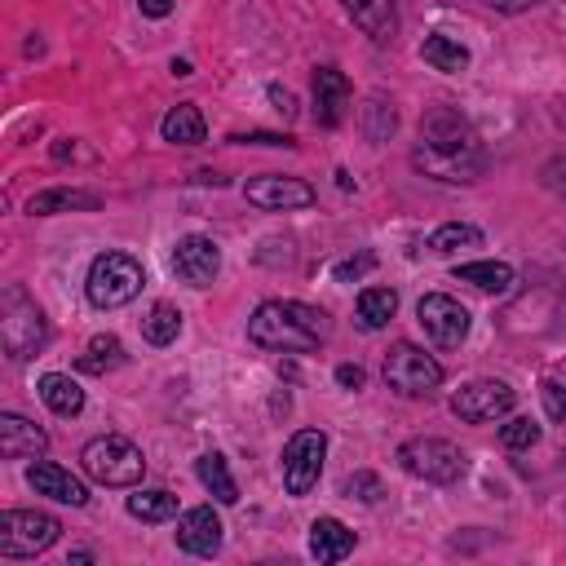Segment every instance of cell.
Listing matches in <instances>:
<instances>
[{
    "label": "cell",
    "instance_id": "16",
    "mask_svg": "<svg viewBox=\"0 0 566 566\" xmlns=\"http://www.w3.org/2000/svg\"><path fill=\"white\" fill-rule=\"evenodd\" d=\"M49 451V433L18 411H0V455L4 460H35Z\"/></svg>",
    "mask_w": 566,
    "mask_h": 566
},
{
    "label": "cell",
    "instance_id": "21",
    "mask_svg": "<svg viewBox=\"0 0 566 566\" xmlns=\"http://www.w3.org/2000/svg\"><path fill=\"white\" fill-rule=\"evenodd\" d=\"M97 203H102V195H93V190L53 186V190L31 195V199H27V212H31V217H53V212H88V208H97Z\"/></svg>",
    "mask_w": 566,
    "mask_h": 566
},
{
    "label": "cell",
    "instance_id": "9",
    "mask_svg": "<svg viewBox=\"0 0 566 566\" xmlns=\"http://www.w3.org/2000/svg\"><path fill=\"white\" fill-rule=\"evenodd\" d=\"M416 318H420L424 336H429L438 349H460L464 336H469V323H473L469 310H464L455 296H447V292H429V296H420Z\"/></svg>",
    "mask_w": 566,
    "mask_h": 566
},
{
    "label": "cell",
    "instance_id": "1",
    "mask_svg": "<svg viewBox=\"0 0 566 566\" xmlns=\"http://www.w3.org/2000/svg\"><path fill=\"white\" fill-rule=\"evenodd\" d=\"M248 340L274 354H310L327 340V314L305 301H261L248 318Z\"/></svg>",
    "mask_w": 566,
    "mask_h": 566
},
{
    "label": "cell",
    "instance_id": "25",
    "mask_svg": "<svg viewBox=\"0 0 566 566\" xmlns=\"http://www.w3.org/2000/svg\"><path fill=\"white\" fill-rule=\"evenodd\" d=\"M195 478L203 482V491H208L217 504H234V500H239V486H234V478H230L226 455H217V451L199 455V460H195Z\"/></svg>",
    "mask_w": 566,
    "mask_h": 566
},
{
    "label": "cell",
    "instance_id": "8",
    "mask_svg": "<svg viewBox=\"0 0 566 566\" xmlns=\"http://www.w3.org/2000/svg\"><path fill=\"white\" fill-rule=\"evenodd\" d=\"M323 455H327V438L323 429H296L283 447V486L287 495H310L323 478Z\"/></svg>",
    "mask_w": 566,
    "mask_h": 566
},
{
    "label": "cell",
    "instance_id": "12",
    "mask_svg": "<svg viewBox=\"0 0 566 566\" xmlns=\"http://www.w3.org/2000/svg\"><path fill=\"white\" fill-rule=\"evenodd\" d=\"M248 203L265 208V212H296V208H310L314 203V186L301 181V177H283V172H265V177H252L243 186Z\"/></svg>",
    "mask_w": 566,
    "mask_h": 566
},
{
    "label": "cell",
    "instance_id": "14",
    "mask_svg": "<svg viewBox=\"0 0 566 566\" xmlns=\"http://www.w3.org/2000/svg\"><path fill=\"white\" fill-rule=\"evenodd\" d=\"M221 517L212 513V504H195L177 517V548L190 557H212L221 553Z\"/></svg>",
    "mask_w": 566,
    "mask_h": 566
},
{
    "label": "cell",
    "instance_id": "6",
    "mask_svg": "<svg viewBox=\"0 0 566 566\" xmlns=\"http://www.w3.org/2000/svg\"><path fill=\"white\" fill-rule=\"evenodd\" d=\"M398 464L420 478V482H438V486H451L464 478V455L455 442L447 438H407L398 447Z\"/></svg>",
    "mask_w": 566,
    "mask_h": 566
},
{
    "label": "cell",
    "instance_id": "17",
    "mask_svg": "<svg viewBox=\"0 0 566 566\" xmlns=\"http://www.w3.org/2000/svg\"><path fill=\"white\" fill-rule=\"evenodd\" d=\"M349 106V80L340 66H314V119L336 128Z\"/></svg>",
    "mask_w": 566,
    "mask_h": 566
},
{
    "label": "cell",
    "instance_id": "33",
    "mask_svg": "<svg viewBox=\"0 0 566 566\" xmlns=\"http://www.w3.org/2000/svg\"><path fill=\"white\" fill-rule=\"evenodd\" d=\"M500 442H504V447H513V451L535 447V442H539V424H535L531 416H513V420L500 429Z\"/></svg>",
    "mask_w": 566,
    "mask_h": 566
},
{
    "label": "cell",
    "instance_id": "34",
    "mask_svg": "<svg viewBox=\"0 0 566 566\" xmlns=\"http://www.w3.org/2000/svg\"><path fill=\"white\" fill-rule=\"evenodd\" d=\"M340 491H345L349 500L358 495L363 504H376V500H380V478H376V473H354V478H345Z\"/></svg>",
    "mask_w": 566,
    "mask_h": 566
},
{
    "label": "cell",
    "instance_id": "5",
    "mask_svg": "<svg viewBox=\"0 0 566 566\" xmlns=\"http://www.w3.org/2000/svg\"><path fill=\"white\" fill-rule=\"evenodd\" d=\"M385 385H389L394 394H402V398H429V394L442 385V363L429 358L420 345L398 340V345H389V354H385Z\"/></svg>",
    "mask_w": 566,
    "mask_h": 566
},
{
    "label": "cell",
    "instance_id": "23",
    "mask_svg": "<svg viewBox=\"0 0 566 566\" xmlns=\"http://www.w3.org/2000/svg\"><path fill=\"white\" fill-rule=\"evenodd\" d=\"M35 389H40V398H44V407L53 416H80L84 411V389L62 371H44Z\"/></svg>",
    "mask_w": 566,
    "mask_h": 566
},
{
    "label": "cell",
    "instance_id": "20",
    "mask_svg": "<svg viewBox=\"0 0 566 566\" xmlns=\"http://www.w3.org/2000/svg\"><path fill=\"white\" fill-rule=\"evenodd\" d=\"M340 9L354 18V27H363L371 40H394L398 31V13H394V0H340Z\"/></svg>",
    "mask_w": 566,
    "mask_h": 566
},
{
    "label": "cell",
    "instance_id": "32",
    "mask_svg": "<svg viewBox=\"0 0 566 566\" xmlns=\"http://www.w3.org/2000/svg\"><path fill=\"white\" fill-rule=\"evenodd\" d=\"M394 128H398L394 106L385 97H367V106H363V133H367V142H389Z\"/></svg>",
    "mask_w": 566,
    "mask_h": 566
},
{
    "label": "cell",
    "instance_id": "24",
    "mask_svg": "<svg viewBox=\"0 0 566 566\" xmlns=\"http://www.w3.org/2000/svg\"><path fill=\"white\" fill-rule=\"evenodd\" d=\"M354 314H358V327L363 332H380L398 314V292L394 287H363Z\"/></svg>",
    "mask_w": 566,
    "mask_h": 566
},
{
    "label": "cell",
    "instance_id": "28",
    "mask_svg": "<svg viewBox=\"0 0 566 566\" xmlns=\"http://www.w3.org/2000/svg\"><path fill=\"white\" fill-rule=\"evenodd\" d=\"M119 363H124L119 336H93V340L84 345V354H80V371H88V376H106V371H115Z\"/></svg>",
    "mask_w": 566,
    "mask_h": 566
},
{
    "label": "cell",
    "instance_id": "4",
    "mask_svg": "<svg viewBox=\"0 0 566 566\" xmlns=\"http://www.w3.org/2000/svg\"><path fill=\"white\" fill-rule=\"evenodd\" d=\"M142 283H146L142 261H133L128 252H102L88 265L84 296H88L93 310H119V305H128L142 292Z\"/></svg>",
    "mask_w": 566,
    "mask_h": 566
},
{
    "label": "cell",
    "instance_id": "29",
    "mask_svg": "<svg viewBox=\"0 0 566 566\" xmlns=\"http://www.w3.org/2000/svg\"><path fill=\"white\" fill-rule=\"evenodd\" d=\"M177 332H181V310L168 305V301H155L150 314L142 318V336H146L150 345H172Z\"/></svg>",
    "mask_w": 566,
    "mask_h": 566
},
{
    "label": "cell",
    "instance_id": "38",
    "mask_svg": "<svg viewBox=\"0 0 566 566\" xmlns=\"http://www.w3.org/2000/svg\"><path fill=\"white\" fill-rule=\"evenodd\" d=\"M336 380H340L345 389H363V380H367V371H363L358 363H340V367H336Z\"/></svg>",
    "mask_w": 566,
    "mask_h": 566
},
{
    "label": "cell",
    "instance_id": "7",
    "mask_svg": "<svg viewBox=\"0 0 566 566\" xmlns=\"http://www.w3.org/2000/svg\"><path fill=\"white\" fill-rule=\"evenodd\" d=\"M57 535H62V522L53 513H35V509L0 513V557H35L53 548Z\"/></svg>",
    "mask_w": 566,
    "mask_h": 566
},
{
    "label": "cell",
    "instance_id": "40",
    "mask_svg": "<svg viewBox=\"0 0 566 566\" xmlns=\"http://www.w3.org/2000/svg\"><path fill=\"white\" fill-rule=\"evenodd\" d=\"M137 4H142L146 18H168V13L177 9V0H137Z\"/></svg>",
    "mask_w": 566,
    "mask_h": 566
},
{
    "label": "cell",
    "instance_id": "18",
    "mask_svg": "<svg viewBox=\"0 0 566 566\" xmlns=\"http://www.w3.org/2000/svg\"><path fill=\"white\" fill-rule=\"evenodd\" d=\"M354 544H358V539H354V531H349L340 517H314V522H310V557H314V562L332 566V562L349 557Z\"/></svg>",
    "mask_w": 566,
    "mask_h": 566
},
{
    "label": "cell",
    "instance_id": "22",
    "mask_svg": "<svg viewBox=\"0 0 566 566\" xmlns=\"http://www.w3.org/2000/svg\"><path fill=\"white\" fill-rule=\"evenodd\" d=\"M159 133H164V142H172V146H199V142L208 137V124H203V115H199L195 102H177V106L159 119Z\"/></svg>",
    "mask_w": 566,
    "mask_h": 566
},
{
    "label": "cell",
    "instance_id": "37",
    "mask_svg": "<svg viewBox=\"0 0 566 566\" xmlns=\"http://www.w3.org/2000/svg\"><path fill=\"white\" fill-rule=\"evenodd\" d=\"M544 186L557 190V195H566V159H548L544 164Z\"/></svg>",
    "mask_w": 566,
    "mask_h": 566
},
{
    "label": "cell",
    "instance_id": "27",
    "mask_svg": "<svg viewBox=\"0 0 566 566\" xmlns=\"http://www.w3.org/2000/svg\"><path fill=\"white\" fill-rule=\"evenodd\" d=\"M420 57L433 66V71H464L469 66V49L460 44V40H451V35H424V44H420Z\"/></svg>",
    "mask_w": 566,
    "mask_h": 566
},
{
    "label": "cell",
    "instance_id": "26",
    "mask_svg": "<svg viewBox=\"0 0 566 566\" xmlns=\"http://www.w3.org/2000/svg\"><path fill=\"white\" fill-rule=\"evenodd\" d=\"M455 279L473 283L478 292H509L513 287V265H504V261H464V265H455Z\"/></svg>",
    "mask_w": 566,
    "mask_h": 566
},
{
    "label": "cell",
    "instance_id": "3",
    "mask_svg": "<svg viewBox=\"0 0 566 566\" xmlns=\"http://www.w3.org/2000/svg\"><path fill=\"white\" fill-rule=\"evenodd\" d=\"M80 464L93 482L102 486H137L142 473H146V455L137 442H128L124 433H102V438H88L84 451H80Z\"/></svg>",
    "mask_w": 566,
    "mask_h": 566
},
{
    "label": "cell",
    "instance_id": "15",
    "mask_svg": "<svg viewBox=\"0 0 566 566\" xmlns=\"http://www.w3.org/2000/svg\"><path fill=\"white\" fill-rule=\"evenodd\" d=\"M27 486H31L35 495H49V500H57V504H71V509L88 504V491H84V482H80L71 469L53 464V460H35V464L27 469Z\"/></svg>",
    "mask_w": 566,
    "mask_h": 566
},
{
    "label": "cell",
    "instance_id": "39",
    "mask_svg": "<svg viewBox=\"0 0 566 566\" xmlns=\"http://www.w3.org/2000/svg\"><path fill=\"white\" fill-rule=\"evenodd\" d=\"M270 102H274V111H283V115H296V97H292L283 84H270Z\"/></svg>",
    "mask_w": 566,
    "mask_h": 566
},
{
    "label": "cell",
    "instance_id": "31",
    "mask_svg": "<svg viewBox=\"0 0 566 566\" xmlns=\"http://www.w3.org/2000/svg\"><path fill=\"white\" fill-rule=\"evenodd\" d=\"M478 243H482V230L469 226V221H447L429 234V252H442V256H451L460 248H478Z\"/></svg>",
    "mask_w": 566,
    "mask_h": 566
},
{
    "label": "cell",
    "instance_id": "10",
    "mask_svg": "<svg viewBox=\"0 0 566 566\" xmlns=\"http://www.w3.org/2000/svg\"><path fill=\"white\" fill-rule=\"evenodd\" d=\"M420 142H424V150H438V155H482V142H478L473 124L460 111H451V106L424 111Z\"/></svg>",
    "mask_w": 566,
    "mask_h": 566
},
{
    "label": "cell",
    "instance_id": "13",
    "mask_svg": "<svg viewBox=\"0 0 566 566\" xmlns=\"http://www.w3.org/2000/svg\"><path fill=\"white\" fill-rule=\"evenodd\" d=\"M172 274L190 287H212V279L221 274V248L208 234H186L172 248Z\"/></svg>",
    "mask_w": 566,
    "mask_h": 566
},
{
    "label": "cell",
    "instance_id": "35",
    "mask_svg": "<svg viewBox=\"0 0 566 566\" xmlns=\"http://www.w3.org/2000/svg\"><path fill=\"white\" fill-rule=\"evenodd\" d=\"M371 265H376V256H371V252H358V256H349V261H336V265H332V279H336V283H349V279L367 274Z\"/></svg>",
    "mask_w": 566,
    "mask_h": 566
},
{
    "label": "cell",
    "instance_id": "2",
    "mask_svg": "<svg viewBox=\"0 0 566 566\" xmlns=\"http://www.w3.org/2000/svg\"><path fill=\"white\" fill-rule=\"evenodd\" d=\"M49 340V323L40 314V305L27 296L22 283H4L0 292V345L13 363H27L31 354H40Z\"/></svg>",
    "mask_w": 566,
    "mask_h": 566
},
{
    "label": "cell",
    "instance_id": "19",
    "mask_svg": "<svg viewBox=\"0 0 566 566\" xmlns=\"http://www.w3.org/2000/svg\"><path fill=\"white\" fill-rule=\"evenodd\" d=\"M411 164L424 177H438V181H473L486 168L482 155H438V150H424V146L411 155Z\"/></svg>",
    "mask_w": 566,
    "mask_h": 566
},
{
    "label": "cell",
    "instance_id": "41",
    "mask_svg": "<svg viewBox=\"0 0 566 566\" xmlns=\"http://www.w3.org/2000/svg\"><path fill=\"white\" fill-rule=\"evenodd\" d=\"M172 75H190V62L186 57H172Z\"/></svg>",
    "mask_w": 566,
    "mask_h": 566
},
{
    "label": "cell",
    "instance_id": "36",
    "mask_svg": "<svg viewBox=\"0 0 566 566\" xmlns=\"http://www.w3.org/2000/svg\"><path fill=\"white\" fill-rule=\"evenodd\" d=\"M539 398H544V411L553 420H566V385L562 380H544L539 385Z\"/></svg>",
    "mask_w": 566,
    "mask_h": 566
},
{
    "label": "cell",
    "instance_id": "30",
    "mask_svg": "<svg viewBox=\"0 0 566 566\" xmlns=\"http://www.w3.org/2000/svg\"><path fill=\"white\" fill-rule=\"evenodd\" d=\"M128 513L137 522H168V517H177V495L172 491H133Z\"/></svg>",
    "mask_w": 566,
    "mask_h": 566
},
{
    "label": "cell",
    "instance_id": "11",
    "mask_svg": "<svg viewBox=\"0 0 566 566\" xmlns=\"http://www.w3.org/2000/svg\"><path fill=\"white\" fill-rule=\"evenodd\" d=\"M517 402V394L504 385V380H469L451 394V411L464 420V424H491L500 416H509Z\"/></svg>",
    "mask_w": 566,
    "mask_h": 566
}]
</instances>
